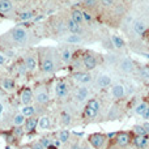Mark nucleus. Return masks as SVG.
I'll return each instance as SVG.
<instances>
[{
  "mask_svg": "<svg viewBox=\"0 0 149 149\" xmlns=\"http://www.w3.org/2000/svg\"><path fill=\"white\" fill-rule=\"evenodd\" d=\"M10 38L13 42L16 43H25L29 38V33L26 29H24L22 26H15V28L10 30Z\"/></svg>",
  "mask_w": 149,
  "mask_h": 149,
  "instance_id": "1",
  "label": "nucleus"
},
{
  "mask_svg": "<svg viewBox=\"0 0 149 149\" xmlns=\"http://www.w3.org/2000/svg\"><path fill=\"white\" fill-rule=\"evenodd\" d=\"M101 110V103L97 100H90L86 103V107H85V116L86 118H95L98 115Z\"/></svg>",
  "mask_w": 149,
  "mask_h": 149,
  "instance_id": "2",
  "label": "nucleus"
},
{
  "mask_svg": "<svg viewBox=\"0 0 149 149\" xmlns=\"http://www.w3.org/2000/svg\"><path fill=\"white\" fill-rule=\"evenodd\" d=\"M106 143V136L102 134H93L89 136V144L95 149H102Z\"/></svg>",
  "mask_w": 149,
  "mask_h": 149,
  "instance_id": "3",
  "label": "nucleus"
},
{
  "mask_svg": "<svg viewBox=\"0 0 149 149\" xmlns=\"http://www.w3.org/2000/svg\"><path fill=\"white\" fill-rule=\"evenodd\" d=\"M41 68H42V71H43L45 73H52V72L55 71V68H56L54 58H51V56H49V55H46V56L42 59Z\"/></svg>",
  "mask_w": 149,
  "mask_h": 149,
  "instance_id": "4",
  "label": "nucleus"
},
{
  "mask_svg": "<svg viewBox=\"0 0 149 149\" xmlns=\"http://www.w3.org/2000/svg\"><path fill=\"white\" fill-rule=\"evenodd\" d=\"M118 67L123 73H132L135 70L134 62L131 59H128V58H122L118 63Z\"/></svg>",
  "mask_w": 149,
  "mask_h": 149,
  "instance_id": "5",
  "label": "nucleus"
},
{
  "mask_svg": "<svg viewBox=\"0 0 149 149\" xmlns=\"http://www.w3.org/2000/svg\"><path fill=\"white\" fill-rule=\"evenodd\" d=\"M82 64H84L85 70L92 71L97 67V59L92 54H85L84 58H82Z\"/></svg>",
  "mask_w": 149,
  "mask_h": 149,
  "instance_id": "6",
  "label": "nucleus"
},
{
  "mask_svg": "<svg viewBox=\"0 0 149 149\" xmlns=\"http://www.w3.org/2000/svg\"><path fill=\"white\" fill-rule=\"evenodd\" d=\"M34 100H36V102L38 103V105H46V103H49V101H50V95L45 89H38L36 92Z\"/></svg>",
  "mask_w": 149,
  "mask_h": 149,
  "instance_id": "7",
  "label": "nucleus"
},
{
  "mask_svg": "<svg viewBox=\"0 0 149 149\" xmlns=\"http://www.w3.org/2000/svg\"><path fill=\"white\" fill-rule=\"evenodd\" d=\"M68 92H70V88H68L67 82L64 81H60L55 85V94H56L58 98H64L67 97Z\"/></svg>",
  "mask_w": 149,
  "mask_h": 149,
  "instance_id": "8",
  "label": "nucleus"
},
{
  "mask_svg": "<svg viewBox=\"0 0 149 149\" xmlns=\"http://www.w3.org/2000/svg\"><path fill=\"white\" fill-rule=\"evenodd\" d=\"M73 80L74 81H77L79 84H89V82H92V74L89 72H77L73 74Z\"/></svg>",
  "mask_w": 149,
  "mask_h": 149,
  "instance_id": "9",
  "label": "nucleus"
},
{
  "mask_svg": "<svg viewBox=\"0 0 149 149\" xmlns=\"http://www.w3.org/2000/svg\"><path fill=\"white\" fill-rule=\"evenodd\" d=\"M89 97V89L85 86H80L76 89V92H74V100L77 101V102H84V101H86V98Z\"/></svg>",
  "mask_w": 149,
  "mask_h": 149,
  "instance_id": "10",
  "label": "nucleus"
},
{
  "mask_svg": "<svg viewBox=\"0 0 149 149\" xmlns=\"http://www.w3.org/2000/svg\"><path fill=\"white\" fill-rule=\"evenodd\" d=\"M111 95H113L115 100H120L126 95V88L123 84H115L111 89Z\"/></svg>",
  "mask_w": 149,
  "mask_h": 149,
  "instance_id": "11",
  "label": "nucleus"
},
{
  "mask_svg": "<svg viewBox=\"0 0 149 149\" xmlns=\"http://www.w3.org/2000/svg\"><path fill=\"white\" fill-rule=\"evenodd\" d=\"M111 82H113V80H111V76L103 73V74H100V76H98V79H97V86L100 88V89H105V88L110 86Z\"/></svg>",
  "mask_w": 149,
  "mask_h": 149,
  "instance_id": "12",
  "label": "nucleus"
},
{
  "mask_svg": "<svg viewBox=\"0 0 149 149\" xmlns=\"http://www.w3.org/2000/svg\"><path fill=\"white\" fill-rule=\"evenodd\" d=\"M33 100H34V95H33L31 89L30 88H25L21 92V102L24 103V106H28V105H30Z\"/></svg>",
  "mask_w": 149,
  "mask_h": 149,
  "instance_id": "13",
  "label": "nucleus"
},
{
  "mask_svg": "<svg viewBox=\"0 0 149 149\" xmlns=\"http://www.w3.org/2000/svg\"><path fill=\"white\" fill-rule=\"evenodd\" d=\"M24 64H25L28 71H36L37 67H38V62L33 55H26L25 59H24Z\"/></svg>",
  "mask_w": 149,
  "mask_h": 149,
  "instance_id": "14",
  "label": "nucleus"
},
{
  "mask_svg": "<svg viewBox=\"0 0 149 149\" xmlns=\"http://www.w3.org/2000/svg\"><path fill=\"white\" fill-rule=\"evenodd\" d=\"M147 28H148V25L144 20H137V21L134 22V31L137 34V36H143V34H145Z\"/></svg>",
  "mask_w": 149,
  "mask_h": 149,
  "instance_id": "15",
  "label": "nucleus"
},
{
  "mask_svg": "<svg viewBox=\"0 0 149 149\" xmlns=\"http://www.w3.org/2000/svg\"><path fill=\"white\" fill-rule=\"evenodd\" d=\"M115 141L119 147H126L130 144V135L127 132H120V134L116 135Z\"/></svg>",
  "mask_w": 149,
  "mask_h": 149,
  "instance_id": "16",
  "label": "nucleus"
},
{
  "mask_svg": "<svg viewBox=\"0 0 149 149\" xmlns=\"http://www.w3.org/2000/svg\"><path fill=\"white\" fill-rule=\"evenodd\" d=\"M37 126H38V118H34V116L28 118L26 122H25V131L26 132H33Z\"/></svg>",
  "mask_w": 149,
  "mask_h": 149,
  "instance_id": "17",
  "label": "nucleus"
},
{
  "mask_svg": "<svg viewBox=\"0 0 149 149\" xmlns=\"http://www.w3.org/2000/svg\"><path fill=\"white\" fill-rule=\"evenodd\" d=\"M67 29L68 31H71L72 34H80L81 33V25H79L77 22H74L72 18L67 21Z\"/></svg>",
  "mask_w": 149,
  "mask_h": 149,
  "instance_id": "18",
  "label": "nucleus"
},
{
  "mask_svg": "<svg viewBox=\"0 0 149 149\" xmlns=\"http://www.w3.org/2000/svg\"><path fill=\"white\" fill-rule=\"evenodd\" d=\"M72 55H73V51L67 47V49H63L62 51H60V59H62L63 63L68 64V63L72 60Z\"/></svg>",
  "mask_w": 149,
  "mask_h": 149,
  "instance_id": "19",
  "label": "nucleus"
},
{
  "mask_svg": "<svg viewBox=\"0 0 149 149\" xmlns=\"http://www.w3.org/2000/svg\"><path fill=\"white\" fill-rule=\"evenodd\" d=\"M50 126H51V119H50V116L45 115L38 119V127L41 130H49Z\"/></svg>",
  "mask_w": 149,
  "mask_h": 149,
  "instance_id": "20",
  "label": "nucleus"
},
{
  "mask_svg": "<svg viewBox=\"0 0 149 149\" xmlns=\"http://www.w3.org/2000/svg\"><path fill=\"white\" fill-rule=\"evenodd\" d=\"M13 9V3L10 0H0V12L8 13Z\"/></svg>",
  "mask_w": 149,
  "mask_h": 149,
  "instance_id": "21",
  "label": "nucleus"
},
{
  "mask_svg": "<svg viewBox=\"0 0 149 149\" xmlns=\"http://www.w3.org/2000/svg\"><path fill=\"white\" fill-rule=\"evenodd\" d=\"M71 18H72L74 22L79 24V25H81V24L84 22V15H82V12L79 9H73L72 12H71Z\"/></svg>",
  "mask_w": 149,
  "mask_h": 149,
  "instance_id": "22",
  "label": "nucleus"
},
{
  "mask_svg": "<svg viewBox=\"0 0 149 149\" xmlns=\"http://www.w3.org/2000/svg\"><path fill=\"white\" fill-rule=\"evenodd\" d=\"M111 42H113V45H114L115 49H123V47L126 46L123 38L119 37V36H116V34H113V36H111Z\"/></svg>",
  "mask_w": 149,
  "mask_h": 149,
  "instance_id": "23",
  "label": "nucleus"
},
{
  "mask_svg": "<svg viewBox=\"0 0 149 149\" xmlns=\"http://www.w3.org/2000/svg\"><path fill=\"white\" fill-rule=\"evenodd\" d=\"M64 41L70 45H79L82 42V38L80 37V34H71V36H67L64 38Z\"/></svg>",
  "mask_w": 149,
  "mask_h": 149,
  "instance_id": "24",
  "label": "nucleus"
},
{
  "mask_svg": "<svg viewBox=\"0 0 149 149\" xmlns=\"http://www.w3.org/2000/svg\"><path fill=\"white\" fill-rule=\"evenodd\" d=\"M21 114H22L25 118H31V116H34V114H36V109L31 105L24 106V107L21 109Z\"/></svg>",
  "mask_w": 149,
  "mask_h": 149,
  "instance_id": "25",
  "label": "nucleus"
},
{
  "mask_svg": "<svg viewBox=\"0 0 149 149\" xmlns=\"http://www.w3.org/2000/svg\"><path fill=\"white\" fill-rule=\"evenodd\" d=\"M149 107V105L147 102H140L139 105H136L135 106V113L137 114V115H140V116H143V114L147 111V109Z\"/></svg>",
  "mask_w": 149,
  "mask_h": 149,
  "instance_id": "26",
  "label": "nucleus"
},
{
  "mask_svg": "<svg viewBox=\"0 0 149 149\" xmlns=\"http://www.w3.org/2000/svg\"><path fill=\"white\" fill-rule=\"evenodd\" d=\"M134 143L137 148H144L145 145L148 144V137L147 136H136L134 140Z\"/></svg>",
  "mask_w": 149,
  "mask_h": 149,
  "instance_id": "27",
  "label": "nucleus"
},
{
  "mask_svg": "<svg viewBox=\"0 0 149 149\" xmlns=\"http://www.w3.org/2000/svg\"><path fill=\"white\" fill-rule=\"evenodd\" d=\"M26 122V119H25V116L22 115V114H16L15 116H13V124H15L16 127H20V126H22L24 123Z\"/></svg>",
  "mask_w": 149,
  "mask_h": 149,
  "instance_id": "28",
  "label": "nucleus"
},
{
  "mask_svg": "<svg viewBox=\"0 0 149 149\" xmlns=\"http://www.w3.org/2000/svg\"><path fill=\"white\" fill-rule=\"evenodd\" d=\"M18 17H20L21 21H29L31 18H34V12L33 10H24V12L20 13Z\"/></svg>",
  "mask_w": 149,
  "mask_h": 149,
  "instance_id": "29",
  "label": "nucleus"
},
{
  "mask_svg": "<svg viewBox=\"0 0 149 149\" xmlns=\"http://www.w3.org/2000/svg\"><path fill=\"white\" fill-rule=\"evenodd\" d=\"M3 89L4 90H8V92H10V90L15 89V81L10 79H4L3 80Z\"/></svg>",
  "mask_w": 149,
  "mask_h": 149,
  "instance_id": "30",
  "label": "nucleus"
},
{
  "mask_svg": "<svg viewBox=\"0 0 149 149\" xmlns=\"http://www.w3.org/2000/svg\"><path fill=\"white\" fill-rule=\"evenodd\" d=\"M70 131H67V130H63V131L59 132V141L62 143V144H64V143H67L68 140H70Z\"/></svg>",
  "mask_w": 149,
  "mask_h": 149,
  "instance_id": "31",
  "label": "nucleus"
},
{
  "mask_svg": "<svg viewBox=\"0 0 149 149\" xmlns=\"http://www.w3.org/2000/svg\"><path fill=\"white\" fill-rule=\"evenodd\" d=\"M60 118H62V123L64 124V126H68V124L71 123V120H72L71 114H68L67 111H63V113L60 114Z\"/></svg>",
  "mask_w": 149,
  "mask_h": 149,
  "instance_id": "32",
  "label": "nucleus"
},
{
  "mask_svg": "<svg viewBox=\"0 0 149 149\" xmlns=\"http://www.w3.org/2000/svg\"><path fill=\"white\" fill-rule=\"evenodd\" d=\"M134 131H135V134H136L137 136H147V135H148L144 127H143V126H139V124L134 127Z\"/></svg>",
  "mask_w": 149,
  "mask_h": 149,
  "instance_id": "33",
  "label": "nucleus"
},
{
  "mask_svg": "<svg viewBox=\"0 0 149 149\" xmlns=\"http://www.w3.org/2000/svg\"><path fill=\"white\" fill-rule=\"evenodd\" d=\"M140 79L144 82H149V68H143L140 71Z\"/></svg>",
  "mask_w": 149,
  "mask_h": 149,
  "instance_id": "34",
  "label": "nucleus"
},
{
  "mask_svg": "<svg viewBox=\"0 0 149 149\" xmlns=\"http://www.w3.org/2000/svg\"><path fill=\"white\" fill-rule=\"evenodd\" d=\"M39 141L42 143V145H43V147L46 148V149L49 148L50 145H51V141H50V139H47V137H43V139H41Z\"/></svg>",
  "mask_w": 149,
  "mask_h": 149,
  "instance_id": "35",
  "label": "nucleus"
},
{
  "mask_svg": "<svg viewBox=\"0 0 149 149\" xmlns=\"http://www.w3.org/2000/svg\"><path fill=\"white\" fill-rule=\"evenodd\" d=\"M31 149H46V148L42 145L41 141H37V143H34V144L31 145Z\"/></svg>",
  "mask_w": 149,
  "mask_h": 149,
  "instance_id": "36",
  "label": "nucleus"
},
{
  "mask_svg": "<svg viewBox=\"0 0 149 149\" xmlns=\"http://www.w3.org/2000/svg\"><path fill=\"white\" fill-rule=\"evenodd\" d=\"M114 1H115V0H101V3H102L105 7H110V5H113Z\"/></svg>",
  "mask_w": 149,
  "mask_h": 149,
  "instance_id": "37",
  "label": "nucleus"
},
{
  "mask_svg": "<svg viewBox=\"0 0 149 149\" xmlns=\"http://www.w3.org/2000/svg\"><path fill=\"white\" fill-rule=\"evenodd\" d=\"M84 4L85 5H94L95 0H84Z\"/></svg>",
  "mask_w": 149,
  "mask_h": 149,
  "instance_id": "38",
  "label": "nucleus"
},
{
  "mask_svg": "<svg viewBox=\"0 0 149 149\" xmlns=\"http://www.w3.org/2000/svg\"><path fill=\"white\" fill-rule=\"evenodd\" d=\"M82 15H84V21H90L92 20L90 15H88V13H85V12H82Z\"/></svg>",
  "mask_w": 149,
  "mask_h": 149,
  "instance_id": "39",
  "label": "nucleus"
},
{
  "mask_svg": "<svg viewBox=\"0 0 149 149\" xmlns=\"http://www.w3.org/2000/svg\"><path fill=\"white\" fill-rule=\"evenodd\" d=\"M5 63V55L0 54V65H3Z\"/></svg>",
  "mask_w": 149,
  "mask_h": 149,
  "instance_id": "40",
  "label": "nucleus"
},
{
  "mask_svg": "<svg viewBox=\"0 0 149 149\" xmlns=\"http://www.w3.org/2000/svg\"><path fill=\"white\" fill-rule=\"evenodd\" d=\"M143 127H144L145 131H147V134L149 135V122H145V123L143 124Z\"/></svg>",
  "mask_w": 149,
  "mask_h": 149,
  "instance_id": "41",
  "label": "nucleus"
},
{
  "mask_svg": "<svg viewBox=\"0 0 149 149\" xmlns=\"http://www.w3.org/2000/svg\"><path fill=\"white\" fill-rule=\"evenodd\" d=\"M141 118H144V119H149V107L147 109V111H145L144 114H143V116Z\"/></svg>",
  "mask_w": 149,
  "mask_h": 149,
  "instance_id": "42",
  "label": "nucleus"
},
{
  "mask_svg": "<svg viewBox=\"0 0 149 149\" xmlns=\"http://www.w3.org/2000/svg\"><path fill=\"white\" fill-rule=\"evenodd\" d=\"M80 149H90V147H89V144H86V143H85V144H82L81 147H80Z\"/></svg>",
  "mask_w": 149,
  "mask_h": 149,
  "instance_id": "43",
  "label": "nucleus"
},
{
  "mask_svg": "<svg viewBox=\"0 0 149 149\" xmlns=\"http://www.w3.org/2000/svg\"><path fill=\"white\" fill-rule=\"evenodd\" d=\"M47 149H58V148H56V147H55V145H52V144H51V145H50V147H49V148H47Z\"/></svg>",
  "mask_w": 149,
  "mask_h": 149,
  "instance_id": "44",
  "label": "nucleus"
},
{
  "mask_svg": "<svg viewBox=\"0 0 149 149\" xmlns=\"http://www.w3.org/2000/svg\"><path fill=\"white\" fill-rule=\"evenodd\" d=\"M72 149H80V147L77 144H74V145H72Z\"/></svg>",
  "mask_w": 149,
  "mask_h": 149,
  "instance_id": "45",
  "label": "nucleus"
},
{
  "mask_svg": "<svg viewBox=\"0 0 149 149\" xmlns=\"http://www.w3.org/2000/svg\"><path fill=\"white\" fill-rule=\"evenodd\" d=\"M1 113H3V105L0 103V114H1Z\"/></svg>",
  "mask_w": 149,
  "mask_h": 149,
  "instance_id": "46",
  "label": "nucleus"
},
{
  "mask_svg": "<svg viewBox=\"0 0 149 149\" xmlns=\"http://www.w3.org/2000/svg\"><path fill=\"white\" fill-rule=\"evenodd\" d=\"M22 149H31V148H29V147H26V148H22Z\"/></svg>",
  "mask_w": 149,
  "mask_h": 149,
  "instance_id": "47",
  "label": "nucleus"
},
{
  "mask_svg": "<svg viewBox=\"0 0 149 149\" xmlns=\"http://www.w3.org/2000/svg\"><path fill=\"white\" fill-rule=\"evenodd\" d=\"M15 1H22V0H15Z\"/></svg>",
  "mask_w": 149,
  "mask_h": 149,
  "instance_id": "48",
  "label": "nucleus"
}]
</instances>
